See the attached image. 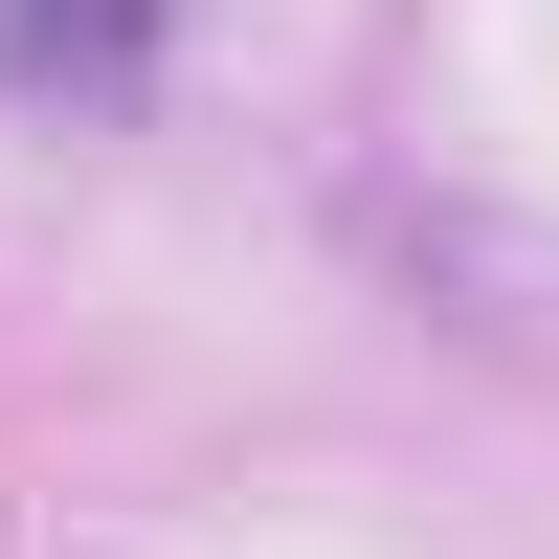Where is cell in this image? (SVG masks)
Instances as JSON below:
<instances>
[{"mask_svg":"<svg viewBox=\"0 0 559 559\" xmlns=\"http://www.w3.org/2000/svg\"><path fill=\"white\" fill-rule=\"evenodd\" d=\"M0 90H45V112H134V90H157V0H0Z\"/></svg>","mask_w":559,"mask_h":559,"instance_id":"obj_1","label":"cell"}]
</instances>
